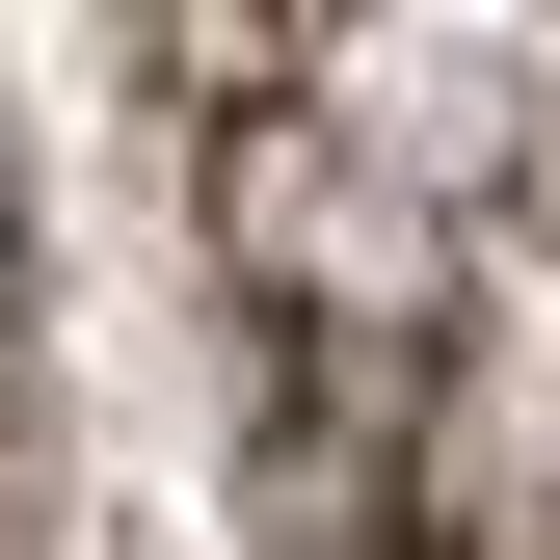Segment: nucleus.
I'll list each match as a JSON object with an SVG mask.
<instances>
[{
  "instance_id": "f257e3e1",
  "label": "nucleus",
  "mask_w": 560,
  "mask_h": 560,
  "mask_svg": "<svg viewBox=\"0 0 560 560\" xmlns=\"http://www.w3.org/2000/svg\"><path fill=\"white\" fill-rule=\"evenodd\" d=\"M187 214L347 560H560V0H161Z\"/></svg>"
},
{
  "instance_id": "f03ea898",
  "label": "nucleus",
  "mask_w": 560,
  "mask_h": 560,
  "mask_svg": "<svg viewBox=\"0 0 560 560\" xmlns=\"http://www.w3.org/2000/svg\"><path fill=\"white\" fill-rule=\"evenodd\" d=\"M27 428H54V320H27V133H0V560H27Z\"/></svg>"
}]
</instances>
